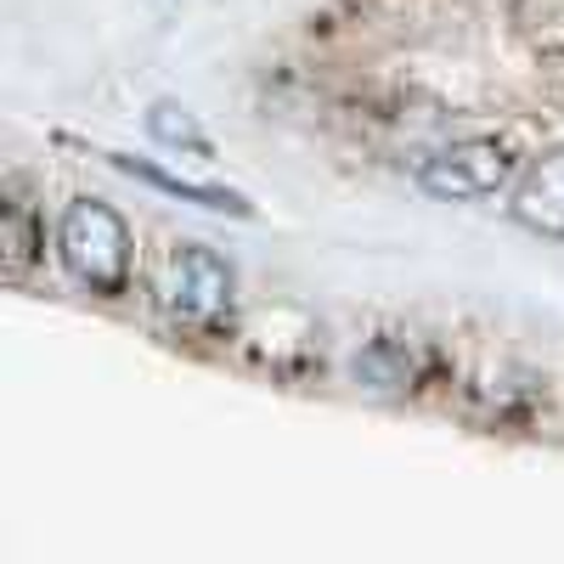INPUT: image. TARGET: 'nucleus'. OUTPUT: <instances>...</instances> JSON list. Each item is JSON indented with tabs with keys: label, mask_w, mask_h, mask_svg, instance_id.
<instances>
[{
	"label": "nucleus",
	"mask_w": 564,
	"mask_h": 564,
	"mask_svg": "<svg viewBox=\"0 0 564 564\" xmlns=\"http://www.w3.org/2000/svg\"><path fill=\"white\" fill-rule=\"evenodd\" d=\"M356 379H367L372 390H412V356L395 339L367 345V356L356 361Z\"/></svg>",
	"instance_id": "obj_5"
},
{
	"label": "nucleus",
	"mask_w": 564,
	"mask_h": 564,
	"mask_svg": "<svg viewBox=\"0 0 564 564\" xmlns=\"http://www.w3.org/2000/svg\"><path fill=\"white\" fill-rule=\"evenodd\" d=\"M40 254V238H34V220H29V204L12 198L7 204V276H23Z\"/></svg>",
	"instance_id": "obj_8"
},
{
	"label": "nucleus",
	"mask_w": 564,
	"mask_h": 564,
	"mask_svg": "<svg viewBox=\"0 0 564 564\" xmlns=\"http://www.w3.org/2000/svg\"><path fill=\"white\" fill-rule=\"evenodd\" d=\"M520 181V159H513L508 141L475 135V141H452V148H435L417 164V186L441 204H486L497 193Z\"/></svg>",
	"instance_id": "obj_2"
},
{
	"label": "nucleus",
	"mask_w": 564,
	"mask_h": 564,
	"mask_svg": "<svg viewBox=\"0 0 564 564\" xmlns=\"http://www.w3.org/2000/svg\"><path fill=\"white\" fill-rule=\"evenodd\" d=\"M159 305L181 322V327H220V316L231 311V265L215 249H175L159 282Z\"/></svg>",
	"instance_id": "obj_3"
},
{
	"label": "nucleus",
	"mask_w": 564,
	"mask_h": 564,
	"mask_svg": "<svg viewBox=\"0 0 564 564\" xmlns=\"http://www.w3.org/2000/svg\"><path fill=\"white\" fill-rule=\"evenodd\" d=\"M513 220L536 238L564 243V148H547L542 159H531L513 181Z\"/></svg>",
	"instance_id": "obj_4"
},
{
	"label": "nucleus",
	"mask_w": 564,
	"mask_h": 564,
	"mask_svg": "<svg viewBox=\"0 0 564 564\" xmlns=\"http://www.w3.org/2000/svg\"><path fill=\"white\" fill-rule=\"evenodd\" d=\"M119 170H130V175H141V181H153V186H164V193H181V198H193V204H204V209H231V215H249V204H243V198H231V193H215V186H193V181H175V175H159V170H148V164H135V159H119Z\"/></svg>",
	"instance_id": "obj_7"
},
{
	"label": "nucleus",
	"mask_w": 564,
	"mask_h": 564,
	"mask_svg": "<svg viewBox=\"0 0 564 564\" xmlns=\"http://www.w3.org/2000/svg\"><path fill=\"white\" fill-rule=\"evenodd\" d=\"M148 130L164 141V148H186V153H209V135L193 124V113H186V108H175V102H159L153 113H148Z\"/></svg>",
	"instance_id": "obj_6"
},
{
	"label": "nucleus",
	"mask_w": 564,
	"mask_h": 564,
	"mask_svg": "<svg viewBox=\"0 0 564 564\" xmlns=\"http://www.w3.org/2000/svg\"><path fill=\"white\" fill-rule=\"evenodd\" d=\"M57 254H63V271L90 294L113 300V294L130 289L135 243H130V226L119 220V209H108L102 198H74L63 209Z\"/></svg>",
	"instance_id": "obj_1"
}]
</instances>
